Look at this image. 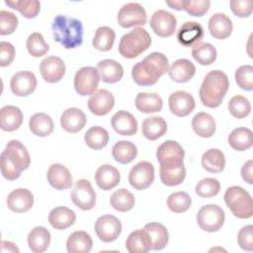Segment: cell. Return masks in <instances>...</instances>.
<instances>
[{
  "mask_svg": "<svg viewBox=\"0 0 253 253\" xmlns=\"http://www.w3.org/2000/svg\"><path fill=\"white\" fill-rule=\"evenodd\" d=\"M168 69L169 62L166 55L154 51L132 66L131 77L139 86H151L168 72Z\"/></svg>",
  "mask_w": 253,
  "mask_h": 253,
  "instance_id": "1",
  "label": "cell"
},
{
  "mask_svg": "<svg viewBox=\"0 0 253 253\" xmlns=\"http://www.w3.org/2000/svg\"><path fill=\"white\" fill-rule=\"evenodd\" d=\"M51 31L54 41L66 49L75 48L83 42V25L81 21L73 17L60 14L55 16Z\"/></svg>",
  "mask_w": 253,
  "mask_h": 253,
  "instance_id": "2",
  "label": "cell"
},
{
  "mask_svg": "<svg viewBox=\"0 0 253 253\" xmlns=\"http://www.w3.org/2000/svg\"><path fill=\"white\" fill-rule=\"evenodd\" d=\"M228 87L229 80L223 71H210L205 76L199 90L201 102L208 108H217L222 103Z\"/></svg>",
  "mask_w": 253,
  "mask_h": 253,
  "instance_id": "3",
  "label": "cell"
},
{
  "mask_svg": "<svg viewBox=\"0 0 253 253\" xmlns=\"http://www.w3.org/2000/svg\"><path fill=\"white\" fill-rule=\"evenodd\" d=\"M151 44V37L148 32L140 27L134 28L125 34L119 43V52L126 58H135L144 52Z\"/></svg>",
  "mask_w": 253,
  "mask_h": 253,
  "instance_id": "4",
  "label": "cell"
},
{
  "mask_svg": "<svg viewBox=\"0 0 253 253\" xmlns=\"http://www.w3.org/2000/svg\"><path fill=\"white\" fill-rule=\"evenodd\" d=\"M224 202L237 218H250L253 214V203L250 194L239 186H231L224 193Z\"/></svg>",
  "mask_w": 253,
  "mask_h": 253,
  "instance_id": "5",
  "label": "cell"
},
{
  "mask_svg": "<svg viewBox=\"0 0 253 253\" xmlns=\"http://www.w3.org/2000/svg\"><path fill=\"white\" fill-rule=\"evenodd\" d=\"M196 218L201 229L207 232H215L222 227L225 214L219 206L210 204L199 210Z\"/></svg>",
  "mask_w": 253,
  "mask_h": 253,
  "instance_id": "6",
  "label": "cell"
},
{
  "mask_svg": "<svg viewBox=\"0 0 253 253\" xmlns=\"http://www.w3.org/2000/svg\"><path fill=\"white\" fill-rule=\"evenodd\" d=\"M185 151L175 140H166L156 150V158L160 167H175L184 164Z\"/></svg>",
  "mask_w": 253,
  "mask_h": 253,
  "instance_id": "7",
  "label": "cell"
},
{
  "mask_svg": "<svg viewBox=\"0 0 253 253\" xmlns=\"http://www.w3.org/2000/svg\"><path fill=\"white\" fill-rule=\"evenodd\" d=\"M100 79L97 68L92 66L81 67L74 76L75 91L81 96L92 95L96 92Z\"/></svg>",
  "mask_w": 253,
  "mask_h": 253,
  "instance_id": "8",
  "label": "cell"
},
{
  "mask_svg": "<svg viewBox=\"0 0 253 253\" xmlns=\"http://www.w3.org/2000/svg\"><path fill=\"white\" fill-rule=\"evenodd\" d=\"M117 21L121 27L126 29L135 26H143L146 24L147 16L142 5L136 2H129L120 9Z\"/></svg>",
  "mask_w": 253,
  "mask_h": 253,
  "instance_id": "9",
  "label": "cell"
},
{
  "mask_svg": "<svg viewBox=\"0 0 253 253\" xmlns=\"http://www.w3.org/2000/svg\"><path fill=\"white\" fill-rule=\"evenodd\" d=\"M70 198L73 204L82 211H90L96 205V193L86 179H80L75 183Z\"/></svg>",
  "mask_w": 253,
  "mask_h": 253,
  "instance_id": "10",
  "label": "cell"
},
{
  "mask_svg": "<svg viewBox=\"0 0 253 253\" xmlns=\"http://www.w3.org/2000/svg\"><path fill=\"white\" fill-rule=\"evenodd\" d=\"M94 228L101 241L110 243L120 236L122 232V223L115 215L104 214L97 218Z\"/></svg>",
  "mask_w": 253,
  "mask_h": 253,
  "instance_id": "11",
  "label": "cell"
},
{
  "mask_svg": "<svg viewBox=\"0 0 253 253\" xmlns=\"http://www.w3.org/2000/svg\"><path fill=\"white\" fill-rule=\"evenodd\" d=\"M154 181V167L148 161H140L129 171L128 182L135 190H145Z\"/></svg>",
  "mask_w": 253,
  "mask_h": 253,
  "instance_id": "12",
  "label": "cell"
},
{
  "mask_svg": "<svg viewBox=\"0 0 253 253\" xmlns=\"http://www.w3.org/2000/svg\"><path fill=\"white\" fill-rule=\"evenodd\" d=\"M149 25L155 35L161 38H168L175 33L177 20L172 13L160 9L153 13Z\"/></svg>",
  "mask_w": 253,
  "mask_h": 253,
  "instance_id": "13",
  "label": "cell"
},
{
  "mask_svg": "<svg viewBox=\"0 0 253 253\" xmlns=\"http://www.w3.org/2000/svg\"><path fill=\"white\" fill-rule=\"evenodd\" d=\"M37 77L32 71L23 70L15 73L10 81V88L14 95L26 97L32 94L37 88Z\"/></svg>",
  "mask_w": 253,
  "mask_h": 253,
  "instance_id": "14",
  "label": "cell"
},
{
  "mask_svg": "<svg viewBox=\"0 0 253 253\" xmlns=\"http://www.w3.org/2000/svg\"><path fill=\"white\" fill-rule=\"evenodd\" d=\"M169 109L171 113L177 117H187L190 115L196 106L195 99L189 92L179 90L169 96Z\"/></svg>",
  "mask_w": 253,
  "mask_h": 253,
  "instance_id": "15",
  "label": "cell"
},
{
  "mask_svg": "<svg viewBox=\"0 0 253 253\" xmlns=\"http://www.w3.org/2000/svg\"><path fill=\"white\" fill-rule=\"evenodd\" d=\"M41 75L48 83L60 81L65 74V64L58 56H47L40 63Z\"/></svg>",
  "mask_w": 253,
  "mask_h": 253,
  "instance_id": "16",
  "label": "cell"
},
{
  "mask_svg": "<svg viewBox=\"0 0 253 253\" xmlns=\"http://www.w3.org/2000/svg\"><path fill=\"white\" fill-rule=\"evenodd\" d=\"M87 105L89 111L95 116H106L113 110L115 98L110 91L100 89L91 95Z\"/></svg>",
  "mask_w": 253,
  "mask_h": 253,
  "instance_id": "17",
  "label": "cell"
},
{
  "mask_svg": "<svg viewBox=\"0 0 253 253\" xmlns=\"http://www.w3.org/2000/svg\"><path fill=\"white\" fill-rule=\"evenodd\" d=\"M21 171L26 170L31 163V157L24 144L16 139L10 140L2 151Z\"/></svg>",
  "mask_w": 253,
  "mask_h": 253,
  "instance_id": "18",
  "label": "cell"
},
{
  "mask_svg": "<svg viewBox=\"0 0 253 253\" xmlns=\"http://www.w3.org/2000/svg\"><path fill=\"white\" fill-rule=\"evenodd\" d=\"M177 40L184 46H194L204 38V28L198 22H185L177 32Z\"/></svg>",
  "mask_w": 253,
  "mask_h": 253,
  "instance_id": "19",
  "label": "cell"
},
{
  "mask_svg": "<svg viewBox=\"0 0 253 253\" xmlns=\"http://www.w3.org/2000/svg\"><path fill=\"white\" fill-rule=\"evenodd\" d=\"M8 209L15 212H26L34 205V196L31 191L25 188L13 190L6 200Z\"/></svg>",
  "mask_w": 253,
  "mask_h": 253,
  "instance_id": "20",
  "label": "cell"
},
{
  "mask_svg": "<svg viewBox=\"0 0 253 253\" xmlns=\"http://www.w3.org/2000/svg\"><path fill=\"white\" fill-rule=\"evenodd\" d=\"M46 178L49 185L55 190H66L72 185V176L69 170L59 163H54L49 166Z\"/></svg>",
  "mask_w": 253,
  "mask_h": 253,
  "instance_id": "21",
  "label": "cell"
},
{
  "mask_svg": "<svg viewBox=\"0 0 253 253\" xmlns=\"http://www.w3.org/2000/svg\"><path fill=\"white\" fill-rule=\"evenodd\" d=\"M111 125L114 130L121 135H133L137 131L136 119L126 111L117 112L111 119Z\"/></svg>",
  "mask_w": 253,
  "mask_h": 253,
  "instance_id": "22",
  "label": "cell"
},
{
  "mask_svg": "<svg viewBox=\"0 0 253 253\" xmlns=\"http://www.w3.org/2000/svg\"><path fill=\"white\" fill-rule=\"evenodd\" d=\"M86 115L78 108L66 109L60 116L61 127L70 133L80 131L86 124Z\"/></svg>",
  "mask_w": 253,
  "mask_h": 253,
  "instance_id": "23",
  "label": "cell"
},
{
  "mask_svg": "<svg viewBox=\"0 0 253 253\" xmlns=\"http://www.w3.org/2000/svg\"><path fill=\"white\" fill-rule=\"evenodd\" d=\"M208 27L211 37L217 40L227 39L233 29L232 21L224 13L213 14L209 20Z\"/></svg>",
  "mask_w": 253,
  "mask_h": 253,
  "instance_id": "24",
  "label": "cell"
},
{
  "mask_svg": "<svg viewBox=\"0 0 253 253\" xmlns=\"http://www.w3.org/2000/svg\"><path fill=\"white\" fill-rule=\"evenodd\" d=\"M121 175L119 170L110 164L101 165L95 173V181L98 187L104 191H109L117 187L120 183Z\"/></svg>",
  "mask_w": 253,
  "mask_h": 253,
  "instance_id": "25",
  "label": "cell"
},
{
  "mask_svg": "<svg viewBox=\"0 0 253 253\" xmlns=\"http://www.w3.org/2000/svg\"><path fill=\"white\" fill-rule=\"evenodd\" d=\"M196 73V67L187 58L175 60L168 69L169 77L177 83H185L191 80Z\"/></svg>",
  "mask_w": 253,
  "mask_h": 253,
  "instance_id": "26",
  "label": "cell"
},
{
  "mask_svg": "<svg viewBox=\"0 0 253 253\" xmlns=\"http://www.w3.org/2000/svg\"><path fill=\"white\" fill-rule=\"evenodd\" d=\"M23 123L22 111L12 105L4 106L0 110V127L4 131H14Z\"/></svg>",
  "mask_w": 253,
  "mask_h": 253,
  "instance_id": "27",
  "label": "cell"
},
{
  "mask_svg": "<svg viewBox=\"0 0 253 253\" xmlns=\"http://www.w3.org/2000/svg\"><path fill=\"white\" fill-rule=\"evenodd\" d=\"M75 220V212L66 207H56L52 209L48 213V222L54 229H66L74 224Z\"/></svg>",
  "mask_w": 253,
  "mask_h": 253,
  "instance_id": "28",
  "label": "cell"
},
{
  "mask_svg": "<svg viewBox=\"0 0 253 253\" xmlns=\"http://www.w3.org/2000/svg\"><path fill=\"white\" fill-rule=\"evenodd\" d=\"M126 248L130 253H146L152 249L149 234L143 229L132 231L126 238Z\"/></svg>",
  "mask_w": 253,
  "mask_h": 253,
  "instance_id": "29",
  "label": "cell"
},
{
  "mask_svg": "<svg viewBox=\"0 0 253 253\" xmlns=\"http://www.w3.org/2000/svg\"><path fill=\"white\" fill-rule=\"evenodd\" d=\"M97 69L101 80L105 83H117L124 76V68L122 64L114 59H103L99 61Z\"/></svg>",
  "mask_w": 253,
  "mask_h": 253,
  "instance_id": "30",
  "label": "cell"
},
{
  "mask_svg": "<svg viewBox=\"0 0 253 253\" xmlns=\"http://www.w3.org/2000/svg\"><path fill=\"white\" fill-rule=\"evenodd\" d=\"M92 246V237L84 230L74 231L69 235L66 241L68 253H88L91 251Z\"/></svg>",
  "mask_w": 253,
  "mask_h": 253,
  "instance_id": "31",
  "label": "cell"
},
{
  "mask_svg": "<svg viewBox=\"0 0 253 253\" xmlns=\"http://www.w3.org/2000/svg\"><path fill=\"white\" fill-rule=\"evenodd\" d=\"M141 131L145 138L148 140H156L163 136L167 131L166 121L162 117H149L145 118L142 122Z\"/></svg>",
  "mask_w": 253,
  "mask_h": 253,
  "instance_id": "32",
  "label": "cell"
},
{
  "mask_svg": "<svg viewBox=\"0 0 253 253\" xmlns=\"http://www.w3.org/2000/svg\"><path fill=\"white\" fill-rule=\"evenodd\" d=\"M192 127L199 136L209 138L214 134L216 125L211 115L205 112H200L193 118Z\"/></svg>",
  "mask_w": 253,
  "mask_h": 253,
  "instance_id": "33",
  "label": "cell"
},
{
  "mask_svg": "<svg viewBox=\"0 0 253 253\" xmlns=\"http://www.w3.org/2000/svg\"><path fill=\"white\" fill-rule=\"evenodd\" d=\"M50 239V232L44 226H36L28 235V245L33 252L42 253L48 248Z\"/></svg>",
  "mask_w": 253,
  "mask_h": 253,
  "instance_id": "34",
  "label": "cell"
},
{
  "mask_svg": "<svg viewBox=\"0 0 253 253\" xmlns=\"http://www.w3.org/2000/svg\"><path fill=\"white\" fill-rule=\"evenodd\" d=\"M135 107L144 114L160 112L163 107V100L157 93L140 92L135 98Z\"/></svg>",
  "mask_w": 253,
  "mask_h": 253,
  "instance_id": "35",
  "label": "cell"
},
{
  "mask_svg": "<svg viewBox=\"0 0 253 253\" xmlns=\"http://www.w3.org/2000/svg\"><path fill=\"white\" fill-rule=\"evenodd\" d=\"M29 127L35 135L44 137L53 131L54 124L51 117L47 114L36 113L30 118Z\"/></svg>",
  "mask_w": 253,
  "mask_h": 253,
  "instance_id": "36",
  "label": "cell"
},
{
  "mask_svg": "<svg viewBox=\"0 0 253 253\" xmlns=\"http://www.w3.org/2000/svg\"><path fill=\"white\" fill-rule=\"evenodd\" d=\"M228 144L231 148L237 151L249 149L253 144V133L248 127L234 128L227 137Z\"/></svg>",
  "mask_w": 253,
  "mask_h": 253,
  "instance_id": "37",
  "label": "cell"
},
{
  "mask_svg": "<svg viewBox=\"0 0 253 253\" xmlns=\"http://www.w3.org/2000/svg\"><path fill=\"white\" fill-rule=\"evenodd\" d=\"M144 229L150 236L152 250H162L167 246L169 233L163 224L159 222H149L144 225Z\"/></svg>",
  "mask_w": 253,
  "mask_h": 253,
  "instance_id": "38",
  "label": "cell"
},
{
  "mask_svg": "<svg viewBox=\"0 0 253 253\" xmlns=\"http://www.w3.org/2000/svg\"><path fill=\"white\" fill-rule=\"evenodd\" d=\"M202 166L206 171L211 173L221 172L225 166L223 152L217 148L207 150L202 156Z\"/></svg>",
  "mask_w": 253,
  "mask_h": 253,
  "instance_id": "39",
  "label": "cell"
},
{
  "mask_svg": "<svg viewBox=\"0 0 253 253\" xmlns=\"http://www.w3.org/2000/svg\"><path fill=\"white\" fill-rule=\"evenodd\" d=\"M113 158L121 164H128L137 155V148L131 141L120 140L112 148Z\"/></svg>",
  "mask_w": 253,
  "mask_h": 253,
  "instance_id": "40",
  "label": "cell"
},
{
  "mask_svg": "<svg viewBox=\"0 0 253 253\" xmlns=\"http://www.w3.org/2000/svg\"><path fill=\"white\" fill-rule=\"evenodd\" d=\"M116 39V33L113 29L107 26L99 27L93 38V46L100 51H109L112 49Z\"/></svg>",
  "mask_w": 253,
  "mask_h": 253,
  "instance_id": "41",
  "label": "cell"
},
{
  "mask_svg": "<svg viewBox=\"0 0 253 253\" xmlns=\"http://www.w3.org/2000/svg\"><path fill=\"white\" fill-rule=\"evenodd\" d=\"M216 49L210 42H199L192 48L193 58L201 65H210L216 59Z\"/></svg>",
  "mask_w": 253,
  "mask_h": 253,
  "instance_id": "42",
  "label": "cell"
},
{
  "mask_svg": "<svg viewBox=\"0 0 253 253\" xmlns=\"http://www.w3.org/2000/svg\"><path fill=\"white\" fill-rule=\"evenodd\" d=\"M84 140L88 147L99 150L104 148L109 142L108 131L99 126L90 127L84 134Z\"/></svg>",
  "mask_w": 253,
  "mask_h": 253,
  "instance_id": "43",
  "label": "cell"
},
{
  "mask_svg": "<svg viewBox=\"0 0 253 253\" xmlns=\"http://www.w3.org/2000/svg\"><path fill=\"white\" fill-rule=\"evenodd\" d=\"M159 175L160 180L164 185L168 187L178 186L185 180L186 168L184 164L175 167H160Z\"/></svg>",
  "mask_w": 253,
  "mask_h": 253,
  "instance_id": "44",
  "label": "cell"
},
{
  "mask_svg": "<svg viewBox=\"0 0 253 253\" xmlns=\"http://www.w3.org/2000/svg\"><path fill=\"white\" fill-rule=\"evenodd\" d=\"M134 197L126 189L122 188L115 191L110 197L111 206L118 211L126 212L130 211L134 206Z\"/></svg>",
  "mask_w": 253,
  "mask_h": 253,
  "instance_id": "45",
  "label": "cell"
},
{
  "mask_svg": "<svg viewBox=\"0 0 253 253\" xmlns=\"http://www.w3.org/2000/svg\"><path fill=\"white\" fill-rule=\"evenodd\" d=\"M5 4L19 11L27 19L35 18L41 10V3L38 0H5Z\"/></svg>",
  "mask_w": 253,
  "mask_h": 253,
  "instance_id": "46",
  "label": "cell"
},
{
  "mask_svg": "<svg viewBox=\"0 0 253 253\" xmlns=\"http://www.w3.org/2000/svg\"><path fill=\"white\" fill-rule=\"evenodd\" d=\"M192 204V199L188 193L183 191H178L172 193L167 199L168 209L176 213H181L187 211Z\"/></svg>",
  "mask_w": 253,
  "mask_h": 253,
  "instance_id": "47",
  "label": "cell"
},
{
  "mask_svg": "<svg viewBox=\"0 0 253 253\" xmlns=\"http://www.w3.org/2000/svg\"><path fill=\"white\" fill-rule=\"evenodd\" d=\"M228 111L232 117L243 119L251 112V104L247 98L241 95L233 96L228 102Z\"/></svg>",
  "mask_w": 253,
  "mask_h": 253,
  "instance_id": "48",
  "label": "cell"
},
{
  "mask_svg": "<svg viewBox=\"0 0 253 253\" xmlns=\"http://www.w3.org/2000/svg\"><path fill=\"white\" fill-rule=\"evenodd\" d=\"M26 46L29 53L34 57H41L49 49L48 44L41 33H32L27 39Z\"/></svg>",
  "mask_w": 253,
  "mask_h": 253,
  "instance_id": "49",
  "label": "cell"
},
{
  "mask_svg": "<svg viewBox=\"0 0 253 253\" xmlns=\"http://www.w3.org/2000/svg\"><path fill=\"white\" fill-rule=\"evenodd\" d=\"M220 191V183L215 178H205L197 183L195 187L196 194L201 198H211Z\"/></svg>",
  "mask_w": 253,
  "mask_h": 253,
  "instance_id": "50",
  "label": "cell"
},
{
  "mask_svg": "<svg viewBox=\"0 0 253 253\" xmlns=\"http://www.w3.org/2000/svg\"><path fill=\"white\" fill-rule=\"evenodd\" d=\"M237 85L245 90L251 91L253 89V67L250 64L241 65L238 67L234 74Z\"/></svg>",
  "mask_w": 253,
  "mask_h": 253,
  "instance_id": "51",
  "label": "cell"
},
{
  "mask_svg": "<svg viewBox=\"0 0 253 253\" xmlns=\"http://www.w3.org/2000/svg\"><path fill=\"white\" fill-rule=\"evenodd\" d=\"M18 23H19L18 18L14 13L6 10L0 11V35L1 36L13 34L18 27Z\"/></svg>",
  "mask_w": 253,
  "mask_h": 253,
  "instance_id": "52",
  "label": "cell"
},
{
  "mask_svg": "<svg viewBox=\"0 0 253 253\" xmlns=\"http://www.w3.org/2000/svg\"><path fill=\"white\" fill-rule=\"evenodd\" d=\"M210 6L209 0H185L184 10L191 16L202 17L209 11Z\"/></svg>",
  "mask_w": 253,
  "mask_h": 253,
  "instance_id": "53",
  "label": "cell"
},
{
  "mask_svg": "<svg viewBox=\"0 0 253 253\" xmlns=\"http://www.w3.org/2000/svg\"><path fill=\"white\" fill-rule=\"evenodd\" d=\"M1 163V173L3 177L9 181H14L21 176V170H19L12 161L2 152L0 156Z\"/></svg>",
  "mask_w": 253,
  "mask_h": 253,
  "instance_id": "54",
  "label": "cell"
},
{
  "mask_svg": "<svg viewBox=\"0 0 253 253\" xmlns=\"http://www.w3.org/2000/svg\"><path fill=\"white\" fill-rule=\"evenodd\" d=\"M232 13L239 18H247L252 14V0H232L229 2Z\"/></svg>",
  "mask_w": 253,
  "mask_h": 253,
  "instance_id": "55",
  "label": "cell"
},
{
  "mask_svg": "<svg viewBox=\"0 0 253 253\" xmlns=\"http://www.w3.org/2000/svg\"><path fill=\"white\" fill-rule=\"evenodd\" d=\"M252 233H253V226L251 224L243 226L237 234V242L239 247L245 251H252L253 250V240H252Z\"/></svg>",
  "mask_w": 253,
  "mask_h": 253,
  "instance_id": "56",
  "label": "cell"
},
{
  "mask_svg": "<svg viewBox=\"0 0 253 253\" xmlns=\"http://www.w3.org/2000/svg\"><path fill=\"white\" fill-rule=\"evenodd\" d=\"M15 57V47L9 42L2 41L0 42V65L8 66L12 63Z\"/></svg>",
  "mask_w": 253,
  "mask_h": 253,
  "instance_id": "57",
  "label": "cell"
},
{
  "mask_svg": "<svg viewBox=\"0 0 253 253\" xmlns=\"http://www.w3.org/2000/svg\"><path fill=\"white\" fill-rule=\"evenodd\" d=\"M241 177L248 184L253 183V161L249 159L246 161L241 168Z\"/></svg>",
  "mask_w": 253,
  "mask_h": 253,
  "instance_id": "58",
  "label": "cell"
},
{
  "mask_svg": "<svg viewBox=\"0 0 253 253\" xmlns=\"http://www.w3.org/2000/svg\"><path fill=\"white\" fill-rule=\"evenodd\" d=\"M1 251L2 252L19 253V249L14 243H12L10 241H5V240H3L2 243H1Z\"/></svg>",
  "mask_w": 253,
  "mask_h": 253,
  "instance_id": "59",
  "label": "cell"
},
{
  "mask_svg": "<svg viewBox=\"0 0 253 253\" xmlns=\"http://www.w3.org/2000/svg\"><path fill=\"white\" fill-rule=\"evenodd\" d=\"M166 4L175 9V10H184V4H185V0H177V1H166Z\"/></svg>",
  "mask_w": 253,
  "mask_h": 253,
  "instance_id": "60",
  "label": "cell"
}]
</instances>
